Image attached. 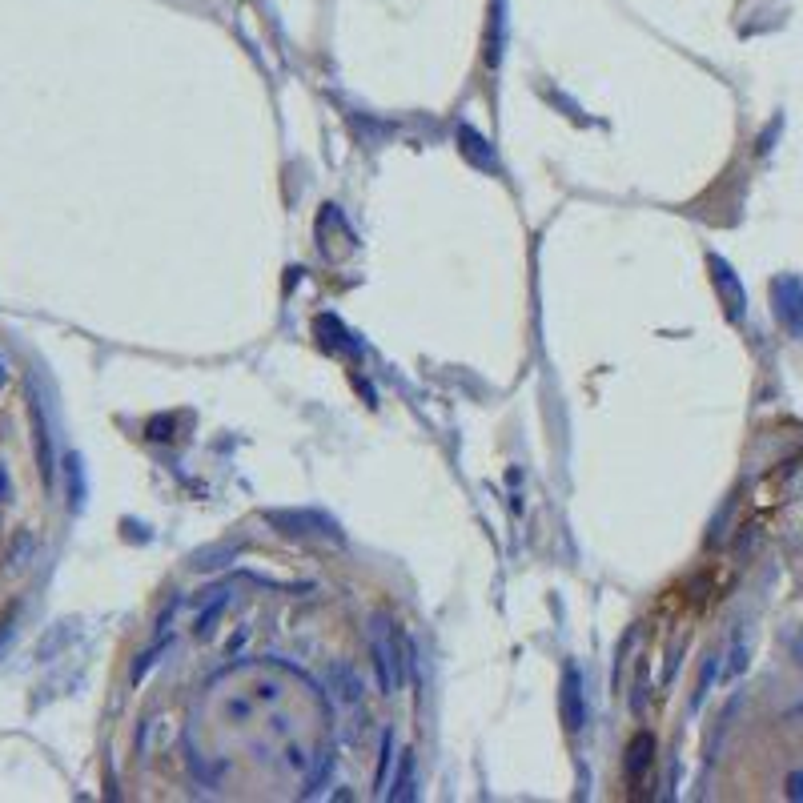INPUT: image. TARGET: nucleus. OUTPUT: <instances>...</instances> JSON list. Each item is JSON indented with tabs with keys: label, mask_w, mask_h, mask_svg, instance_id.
<instances>
[{
	"label": "nucleus",
	"mask_w": 803,
	"mask_h": 803,
	"mask_svg": "<svg viewBox=\"0 0 803 803\" xmlns=\"http://www.w3.org/2000/svg\"><path fill=\"white\" fill-rule=\"evenodd\" d=\"M707 265H711V282H715V294H719V302H723V314H727L731 322H739L743 310H747V290H743L739 274L731 270L723 257H711Z\"/></svg>",
	"instance_id": "nucleus-5"
},
{
	"label": "nucleus",
	"mask_w": 803,
	"mask_h": 803,
	"mask_svg": "<svg viewBox=\"0 0 803 803\" xmlns=\"http://www.w3.org/2000/svg\"><path fill=\"white\" fill-rule=\"evenodd\" d=\"M743 667H747V651H743V639H735V647H731V663H727L723 679H735Z\"/></svg>",
	"instance_id": "nucleus-13"
},
{
	"label": "nucleus",
	"mask_w": 803,
	"mask_h": 803,
	"mask_svg": "<svg viewBox=\"0 0 803 803\" xmlns=\"http://www.w3.org/2000/svg\"><path fill=\"white\" fill-rule=\"evenodd\" d=\"M390 763H394V735H382V759H378V787H386V775H390Z\"/></svg>",
	"instance_id": "nucleus-12"
},
{
	"label": "nucleus",
	"mask_w": 803,
	"mask_h": 803,
	"mask_svg": "<svg viewBox=\"0 0 803 803\" xmlns=\"http://www.w3.org/2000/svg\"><path fill=\"white\" fill-rule=\"evenodd\" d=\"M559 719L567 735H579L587 727V691H583V675L575 663L563 667V683H559Z\"/></svg>",
	"instance_id": "nucleus-2"
},
{
	"label": "nucleus",
	"mask_w": 803,
	"mask_h": 803,
	"mask_svg": "<svg viewBox=\"0 0 803 803\" xmlns=\"http://www.w3.org/2000/svg\"><path fill=\"white\" fill-rule=\"evenodd\" d=\"M314 330L322 334V346H326V350H334V354H350V358H358V354H362V350H358V342H350V334H346V330H342L334 318H318V322H314Z\"/></svg>",
	"instance_id": "nucleus-8"
},
{
	"label": "nucleus",
	"mask_w": 803,
	"mask_h": 803,
	"mask_svg": "<svg viewBox=\"0 0 803 803\" xmlns=\"http://www.w3.org/2000/svg\"><path fill=\"white\" fill-rule=\"evenodd\" d=\"M458 149H462V153H466L474 165H482V169H498L494 153L486 149V141H482V137H478L470 125H462V129H458Z\"/></svg>",
	"instance_id": "nucleus-9"
},
{
	"label": "nucleus",
	"mask_w": 803,
	"mask_h": 803,
	"mask_svg": "<svg viewBox=\"0 0 803 803\" xmlns=\"http://www.w3.org/2000/svg\"><path fill=\"white\" fill-rule=\"evenodd\" d=\"M33 434H37L41 478H45V486H53V478H57V450H53V426H49V414H45L41 398H33Z\"/></svg>",
	"instance_id": "nucleus-6"
},
{
	"label": "nucleus",
	"mask_w": 803,
	"mask_h": 803,
	"mask_svg": "<svg viewBox=\"0 0 803 803\" xmlns=\"http://www.w3.org/2000/svg\"><path fill=\"white\" fill-rule=\"evenodd\" d=\"M221 611H225V595H217V599H213V603L201 611V619H197V635H201V639L213 631V623H217V615H221Z\"/></svg>",
	"instance_id": "nucleus-11"
},
{
	"label": "nucleus",
	"mask_w": 803,
	"mask_h": 803,
	"mask_svg": "<svg viewBox=\"0 0 803 803\" xmlns=\"http://www.w3.org/2000/svg\"><path fill=\"white\" fill-rule=\"evenodd\" d=\"M390 799H414V751L402 755V767H398V779H394Z\"/></svg>",
	"instance_id": "nucleus-10"
},
{
	"label": "nucleus",
	"mask_w": 803,
	"mask_h": 803,
	"mask_svg": "<svg viewBox=\"0 0 803 803\" xmlns=\"http://www.w3.org/2000/svg\"><path fill=\"white\" fill-rule=\"evenodd\" d=\"M771 306H775V322L791 338H803V282L799 278H775L771 282Z\"/></svg>",
	"instance_id": "nucleus-3"
},
{
	"label": "nucleus",
	"mask_w": 803,
	"mask_h": 803,
	"mask_svg": "<svg viewBox=\"0 0 803 803\" xmlns=\"http://www.w3.org/2000/svg\"><path fill=\"white\" fill-rule=\"evenodd\" d=\"M265 518H270L274 526H282V534H290V539H310V534H322V539H338L334 518L314 514V510H302V514H294V510H270Z\"/></svg>",
	"instance_id": "nucleus-4"
},
{
	"label": "nucleus",
	"mask_w": 803,
	"mask_h": 803,
	"mask_svg": "<svg viewBox=\"0 0 803 803\" xmlns=\"http://www.w3.org/2000/svg\"><path fill=\"white\" fill-rule=\"evenodd\" d=\"M410 651V647H406ZM402 647H398V631H394V623L390 619H374V627H370V655H374V671H378V687L386 691V695H394L398 687H402V655H406Z\"/></svg>",
	"instance_id": "nucleus-1"
},
{
	"label": "nucleus",
	"mask_w": 803,
	"mask_h": 803,
	"mask_svg": "<svg viewBox=\"0 0 803 803\" xmlns=\"http://www.w3.org/2000/svg\"><path fill=\"white\" fill-rule=\"evenodd\" d=\"M787 795H791V799H803V771H795V775L787 779Z\"/></svg>",
	"instance_id": "nucleus-15"
},
{
	"label": "nucleus",
	"mask_w": 803,
	"mask_h": 803,
	"mask_svg": "<svg viewBox=\"0 0 803 803\" xmlns=\"http://www.w3.org/2000/svg\"><path fill=\"white\" fill-rule=\"evenodd\" d=\"M69 478H73V506H81V498H85V482H81V458H69Z\"/></svg>",
	"instance_id": "nucleus-14"
},
{
	"label": "nucleus",
	"mask_w": 803,
	"mask_h": 803,
	"mask_svg": "<svg viewBox=\"0 0 803 803\" xmlns=\"http://www.w3.org/2000/svg\"><path fill=\"white\" fill-rule=\"evenodd\" d=\"M651 755H655V739H651L647 731H639V735L631 739V747H627V759H623L627 783H639V779H643V771L651 767Z\"/></svg>",
	"instance_id": "nucleus-7"
},
{
	"label": "nucleus",
	"mask_w": 803,
	"mask_h": 803,
	"mask_svg": "<svg viewBox=\"0 0 803 803\" xmlns=\"http://www.w3.org/2000/svg\"><path fill=\"white\" fill-rule=\"evenodd\" d=\"M9 498V474H5V466H0V502Z\"/></svg>",
	"instance_id": "nucleus-16"
},
{
	"label": "nucleus",
	"mask_w": 803,
	"mask_h": 803,
	"mask_svg": "<svg viewBox=\"0 0 803 803\" xmlns=\"http://www.w3.org/2000/svg\"><path fill=\"white\" fill-rule=\"evenodd\" d=\"M0 386H5V362H0Z\"/></svg>",
	"instance_id": "nucleus-17"
}]
</instances>
